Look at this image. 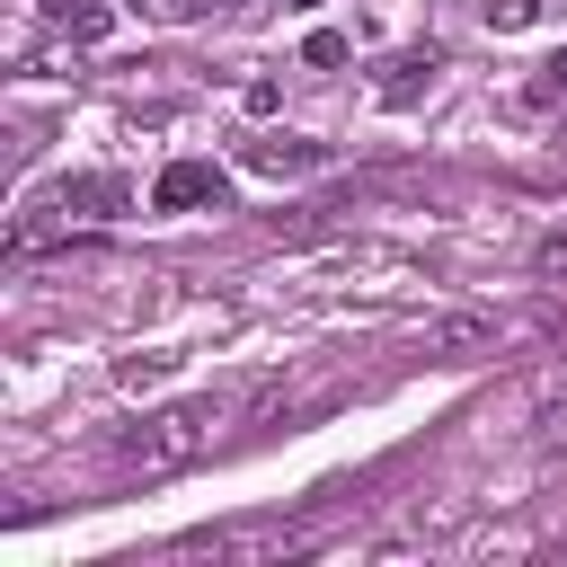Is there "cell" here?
<instances>
[{
	"label": "cell",
	"instance_id": "8992f818",
	"mask_svg": "<svg viewBox=\"0 0 567 567\" xmlns=\"http://www.w3.org/2000/svg\"><path fill=\"white\" fill-rule=\"evenodd\" d=\"M239 159H248L257 177H310V168H328V142H301V133H257Z\"/></svg>",
	"mask_w": 567,
	"mask_h": 567
},
{
	"label": "cell",
	"instance_id": "3957f363",
	"mask_svg": "<svg viewBox=\"0 0 567 567\" xmlns=\"http://www.w3.org/2000/svg\"><path fill=\"white\" fill-rule=\"evenodd\" d=\"M496 346H505V319L496 310H443V319L416 328V354H434V363H478Z\"/></svg>",
	"mask_w": 567,
	"mask_h": 567
},
{
	"label": "cell",
	"instance_id": "8fae6325",
	"mask_svg": "<svg viewBox=\"0 0 567 567\" xmlns=\"http://www.w3.org/2000/svg\"><path fill=\"white\" fill-rule=\"evenodd\" d=\"M532 275H540V284H567V221H549V230L532 239Z\"/></svg>",
	"mask_w": 567,
	"mask_h": 567
},
{
	"label": "cell",
	"instance_id": "5bb4252c",
	"mask_svg": "<svg viewBox=\"0 0 567 567\" xmlns=\"http://www.w3.org/2000/svg\"><path fill=\"white\" fill-rule=\"evenodd\" d=\"M540 18V0H487V27L496 35H514V27H532Z\"/></svg>",
	"mask_w": 567,
	"mask_h": 567
},
{
	"label": "cell",
	"instance_id": "7c38bea8",
	"mask_svg": "<svg viewBox=\"0 0 567 567\" xmlns=\"http://www.w3.org/2000/svg\"><path fill=\"white\" fill-rule=\"evenodd\" d=\"M346 53H354V35H337V27H310V44H301V62H310V71H337Z\"/></svg>",
	"mask_w": 567,
	"mask_h": 567
},
{
	"label": "cell",
	"instance_id": "30bf717a",
	"mask_svg": "<svg viewBox=\"0 0 567 567\" xmlns=\"http://www.w3.org/2000/svg\"><path fill=\"white\" fill-rule=\"evenodd\" d=\"M523 106H567V44H558V53L523 80Z\"/></svg>",
	"mask_w": 567,
	"mask_h": 567
},
{
	"label": "cell",
	"instance_id": "9c48e42d",
	"mask_svg": "<svg viewBox=\"0 0 567 567\" xmlns=\"http://www.w3.org/2000/svg\"><path fill=\"white\" fill-rule=\"evenodd\" d=\"M53 27H62L71 44H97V35H115V9H106V0H53Z\"/></svg>",
	"mask_w": 567,
	"mask_h": 567
},
{
	"label": "cell",
	"instance_id": "9a60e30c",
	"mask_svg": "<svg viewBox=\"0 0 567 567\" xmlns=\"http://www.w3.org/2000/svg\"><path fill=\"white\" fill-rule=\"evenodd\" d=\"M558 9H567V0H558Z\"/></svg>",
	"mask_w": 567,
	"mask_h": 567
},
{
	"label": "cell",
	"instance_id": "52a82bcc",
	"mask_svg": "<svg viewBox=\"0 0 567 567\" xmlns=\"http://www.w3.org/2000/svg\"><path fill=\"white\" fill-rule=\"evenodd\" d=\"M434 62H443L434 44H425V53H390V62H381V80H372V97H381V106H416V97H425V80H434Z\"/></svg>",
	"mask_w": 567,
	"mask_h": 567
},
{
	"label": "cell",
	"instance_id": "ba28073f",
	"mask_svg": "<svg viewBox=\"0 0 567 567\" xmlns=\"http://www.w3.org/2000/svg\"><path fill=\"white\" fill-rule=\"evenodd\" d=\"M124 204H133L124 177H62V213H97V221H115Z\"/></svg>",
	"mask_w": 567,
	"mask_h": 567
},
{
	"label": "cell",
	"instance_id": "5b68a950",
	"mask_svg": "<svg viewBox=\"0 0 567 567\" xmlns=\"http://www.w3.org/2000/svg\"><path fill=\"white\" fill-rule=\"evenodd\" d=\"M221 195H230V177H221L213 159H177V168H159V186H151L159 213H195V204H221Z\"/></svg>",
	"mask_w": 567,
	"mask_h": 567
},
{
	"label": "cell",
	"instance_id": "7a4b0ae2",
	"mask_svg": "<svg viewBox=\"0 0 567 567\" xmlns=\"http://www.w3.org/2000/svg\"><path fill=\"white\" fill-rule=\"evenodd\" d=\"M354 390H363L354 372H328V381H301V390H266V399H257V425H266V434H301V425L337 416Z\"/></svg>",
	"mask_w": 567,
	"mask_h": 567
},
{
	"label": "cell",
	"instance_id": "6da1fadb",
	"mask_svg": "<svg viewBox=\"0 0 567 567\" xmlns=\"http://www.w3.org/2000/svg\"><path fill=\"white\" fill-rule=\"evenodd\" d=\"M221 416H230V399H177V408L142 416L133 434H115V470L124 478H168V470H186V461L213 452Z\"/></svg>",
	"mask_w": 567,
	"mask_h": 567
},
{
	"label": "cell",
	"instance_id": "277c9868",
	"mask_svg": "<svg viewBox=\"0 0 567 567\" xmlns=\"http://www.w3.org/2000/svg\"><path fill=\"white\" fill-rule=\"evenodd\" d=\"M319 275H337V284H399V275H416V257L390 248V239H354V248L319 257Z\"/></svg>",
	"mask_w": 567,
	"mask_h": 567
},
{
	"label": "cell",
	"instance_id": "4fadbf2b",
	"mask_svg": "<svg viewBox=\"0 0 567 567\" xmlns=\"http://www.w3.org/2000/svg\"><path fill=\"white\" fill-rule=\"evenodd\" d=\"M168 372H177V354H124V363H115L124 390H151V381H168Z\"/></svg>",
	"mask_w": 567,
	"mask_h": 567
}]
</instances>
